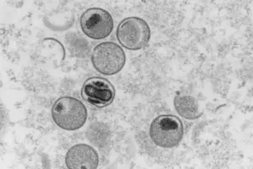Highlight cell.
Here are the masks:
<instances>
[{
  "mask_svg": "<svg viewBox=\"0 0 253 169\" xmlns=\"http://www.w3.org/2000/svg\"><path fill=\"white\" fill-rule=\"evenodd\" d=\"M55 123L61 129L73 131L81 129L87 119V109L81 101L63 97L55 102L52 109Z\"/></svg>",
  "mask_w": 253,
  "mask_h": 169,
  "instance_id": "obj_1",
  "label": "cell"
},
{
  "mask_svg": "<svg viewBox=\"0 0 253 169\" xmlns=\"http://www.w3.org/2000/svg\"><path fill=\"white\" fill-rule=\"evenodd\" d=\"M150 135L153 142L162 148L178 146L183 137V125L174 115H160L151 123Z\"/></svg>",
  "mask_w": 253,
  "mask_h": 169,
  "instance_id": "obj_2",
  "label": "cell"
},
{
  "mask_svg": "<svg viewBox=\"0 0 253 169\" xmlns=\"http://www.w3.org/2000/svg\"><path fill=\"white\" fill-rule=\"evenodd\" d=\"M93 65L99 73L105 75L118 74L126 63V56L121 47L112 42L98 44L93 50Z\"/></svg>",
  "mask_w": 253,
  "mask_h": 169,
  "instance_id": "obj_3",
  "label": "cell"
},
{
  "mask_svg": "<svg viewBox=\"0 0 253 169\" xmlns=\"http://www.w3.org/2000/svg\"><path fill=\"white\" fill-rule=\"evenodd\" d=\"M117 38L125 49L139 50L146 46L150 41V26L140 18H126L118 26Z\"/></svg>",
  "mask_w": 253,
  "mask_h": 169,
  "instance_id": "obj_4",
  "label": "cell"
},
{
  "mask_svg": "<svg viewBox=\"0 0 253 169\" xmlns=\"http://www.w3.org/2000/svg\"><path fill=\"white\" fill-rule=\"evenodd\" d=\"M80 22L84 33L95 40L107 38L114 27L112 15L107 10L100 8L85 10L81 15Z\"/></svg>",
  "mask_w": 253,
  "mask_h": 169,
  "instance_id": "obj_5",
  "label": "cell"
},
{
  "mask_svg": "<svg viewBox=\"0 0 253 169\" xmlns=\"http://www.w3.org/2000/svg\"><path fill=\"white\" fill-rule=\"evenodd\" d=\"M81 96L88 104L104 108L112 104L115 98V89L108 80L101 77L87 79L81 90Z\"/></svg>",
  "mask_w": 253,
  "mask_h": 169,
  "instance_id": "obj_6",
  "label": "cell"
},
{
  "mask_svg": "<svg viewBox=\"0 0 253 169\" xmlns=\"http://www.w3.org/2000/svg\"><path fill=\"white\" fill-rule=\"evenodd\" d=\"M65 163L69 169H95L99 164V156L91 146L79 144L67 152Z\"/></svg>",
  "mask_w": 253,
  "mask_h": 169,
  "instance_id": "obj_7",
  "label": "cell"
},
{
  "mask_svg": "<svg viewBox=\"0 0 253 169\" xmlns=\"http://www.w3.org/2000/svg\"><path fill=\"white\" fill-rule=\"evenodd\" d=\"M176 112L183 118L193 120L201 116L199 104L195 98L189 96H176L174 99Z\"/></svg>",
  "mask_w": 253,
  "mask_h": 169,
  "instance_id": "obj_8",
  "label": "cell"
}]
</instances>
